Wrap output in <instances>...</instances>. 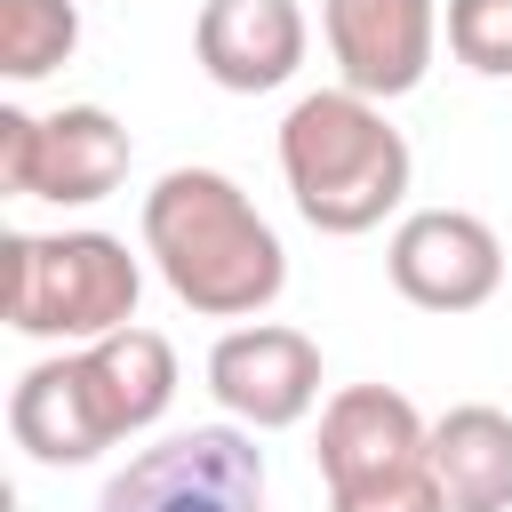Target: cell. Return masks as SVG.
Here are the masks:
<instances>
[{"mask_svg": "<svg viewBox=\"0 0 512 512\" xmlns=\"http://www.w3.org/2000/svg\"><path fill=\"white\" fill-rule=\"evenodd\" d=\"M144 256L200 320H264L288 288V248L224 168H168L144 192Z\"/></svg>", "mask_w": 512, "mask_h": 512, "instance_id": "obj_1", "label": "cell"}, {"mask_svg": "<svg viewBox=\"0 0 512 512\" xmlns=\"http://www.w3.org/2000/svg\"><path fill=\"white\" fill-rule=\"evenodd\" d=\"M280 176H288V200L312 232L360 240L408 200L416 152L384 120V104H368L352 88H312L280 120Z\"/></svg>", "mask_w": 512, "mask_h": 512, "instance_id": "obj_2", "label": "cell"}, {"mask_svg": "<svg viewBox=\"0 0 512 512\" xmlns=\"http://www.w3.org/2000/svg\"><path fill=\"white\" fill-rule=\"evenodd\" d=\"M144 264L128 240L80 224V232H8L0 240V320L32 344H96L136 328Z\"/></svg>", "mask_w": 512, "mask_h": 512, "instance_id": "obj_3", "label": "cell"}, {"mask_svg": "<svg viewBox=\"0 0 512 512\" xmlns=\"http://www.w3.org/2000/svg\"><path fill=\"white\" fill-rule=\"evenodd\" d=\"M312 464L328 512H448L432 480V416L400 384H344L320 400Z\"/></svg>", "mask_w": 512, "mask_h": 512, "instance_id": "obj_4", "label": "cell"}, {"mask_svg": "<svg viewBox=\"0 0 512 512\" xmlns=\"http://www.w3.org/2000/svg\"><path fill=\"white\" fill-rule=\"evenodd\" d=\"M88 512H264V448L248 424H184L136 448Z\"/></svg>", "mask_w": 512, "mask_h": 512, "instance_id": "obj_5", "label": "cell"}, {"mask_svg": "<svg viewBox=\"0 0 512 512\" xmlns=\"http://www.w3.org/2000/svg\"><path fill=\"white\" fill-rule=\"evenodd\" d=\"M128 160H136V144L104 104H64V112L0 104V184L16 200L96 208L128 184Z\"/></svg>", "mask_w": 512, "mask_h": 512, "instance_id": "obj_6", "label": "cell"}, {"mask_svg": "<svg viewBox=\"0 0 512 512\" xmlns=\"http://www.w3.org/2000/svg\"><path fill=\"white\" fill-rule=\"evenodd\" d=\"M384 272L416 312H480L504 288V240L472 208H408L384 240Z\"/></svg>", "mask_w": 512, "mask_h": 512, "instance_id": "obj_7", "label": "cell"}, {"mask_svg": "<svg viewBox=\"0 0 512 512\" xmlns=\"http://www.w3.org/2000/svg\"><path fill=\"white\" fill-rule=\"evenodd\" d=\"M208 392L248 432H288L320 408V344L288 320H240L208 344Z\"/></svg>", "mask_w": 512, "mask_h": 512, "instance_id": "obj_8", "label": "cell"}, {"mask_svg": "<svg viewBox=\"0 0 512 512\" xmlns=\"http://www.w3.org/2000/svg\"><path fill=\"white\" fill-rule=\"evenodd\" d=\"M320 40L336 64V88L392 104L424 88L440 56V0H320Z\"/></svg>", "mask_w": 512, "mask_h": 512, "instance_id": "obj_9", "label": "cell"}, {"mask_svg": "<svg viewBox=\"0 0 512 512\" xmlns=\"http://www.w3.org/2000/svg\"><path fill=\"white\" fill-rule=\"evenodd\" d=\"M312 24L296 0H208L192 24V56L224 96H272L296 80Z\"/></svg>", "mask_w": 512, "mask_h": 512, "instance_id": "obj_10", "label": "cell"}, {"mask_svg": "<svg viewBox=\"0 0 512 512\" xmlns=\"http://www.w3.org/2000/svg\"><path fill=\"white\" fill-rule=\"evenodd\" d=\"M8 440H16L32 464H48V472L96 464V456L112 448L80 352H48V360H32V368L16 376V392H8Z\"/></svg>", "mask_w": 512, "mask_h": 512, "instance_id": "obj_11", "label": "cell"}, {"mask_svg": "<svg viewBox=\"0 0 512 512\" xmlns=\"http://www.w3.org/2000/svg\"><path fill=\"white\" fill-rule=\"evenodd\" d=\"M80 352V368H88V392H96V408H104V432H112V448L120 440H136V432H152L160 416H168V400H176V344L160 336V328H120V336H96V344H72Z\"/></svg>", "mask_w": 512, "mask_h": 512, "instance_id": "obj_12", "label": "cell"}, {"mask_svg": "<svg viewBox=\"0 0 512 512\" xmlns=\"http://www.w3.org/2000/svg\"><path fill=\"white\" fill-rule=\"evenodd\" d=\"M432 480L448 512H512V416L488 400L432 416Z\"/></svg>", "mask_w": 512, "mask_h": 512, "instance_id": "obj_13", "label": "cell"}, {"mask_svg": "<svg viewBox=\"0 0 512 512\" xmlns=\"http://www.w3.org/2000/svg\"><path fill=\"white\" fill-rule=\"evenodd\" d=\"M72 48H80V0H0V72L16 88L72 64Z\"/></svg>", "mask_w": 512, "mask_h": 512, "instance_id": "obj_14", "label": "cell"}, {"mask_svg": "<svg viewBox=\"0 0 512 512\" xmlns=\"http://www.w3.org/2000/svg\"><path fill=\"white\" fill-rule=\"evenodd\" d=\"M440 40L464 72L480 80H512V0H448L440 8Z\"/></svg>", "mask_w": 512, "mask_h": 512, "instance_id": "obj_15", "label": "cell"}]
</instances>
